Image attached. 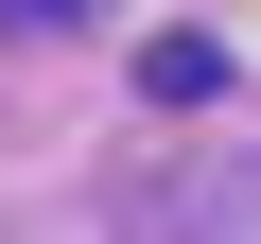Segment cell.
<instances>
[{
    "instance_id": "6da1fadb",
    "label": "cell",
    "mask_w": 261,
    "mask_h": 244,
    "mask_svg": "<svg viewBox=\"0 0 261 244\" xmlns=\"http://www.w3.org/2000/svg\"><path fill=\"white\" fill-rule=\"evenodd\" d=\"M209 87H226V35H192V18L140 35V105H209Z\"/></svg>"
},
{
    "instance_id": "7a4b0ae2",
    "label": "cell",
    "mask_w": 261,
    "mask_h": 244,
    "mask_svg": "<svg viewBox=\"0 0 261 244\" xmlns=\"http://www.w3.org/2000/svg\"><path fill=\"white\" fill-rule=\"evenodd\" d=\"M0 18H35V35H53V18H70V0H0Z\"/></svg>"
}]
</instances>
